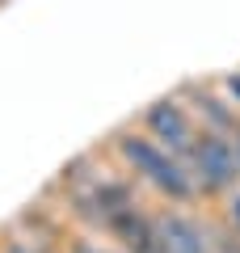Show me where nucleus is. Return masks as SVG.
<instances>
[{
  "label": "nucleus",
  "instance_id": "obj_1",
  "mask_svg": "<svg viewBox=\"0 0 240 253\" xmlns=\"http://www.w3.org/2000/svg\"><path fill=\"white\" fill-rule=\"evenodd\" d=\"M186 165L198 181V194H202V207H223L240 190V161H236V144L232 135L219 131H198L194 148L186 152Z\"/></svg>",
  "mask_w": 240,
  "mask_h": 253
},
{
  "label": "nucleus",
  "instance_id": "obj_2",
  "mask_svg": "<svg viewBox=\"0 0 240 253\" xmlns=\"http://www.w3.org/2000/svg\"><path fill=\"white\" fill-rule=\"evenodd\" d=\"M135 126H139L143 135H152L173 156H186L190 148H194V139H198V123H194V114H190V106L177 97V89L164 93V97H156V101H148V106L135 114Z\"/></svg>",
  "mask_w": 240,
  "mask_h": 253
},
{
  "label": "nucleus",
  "instance_id": "obj_3",
  "mask_svg": "<svg viewBox=\"0 0 240 253\" xmlns=\"http://www.w3.org/2000/svg\"><path fill=\"white\" fill-rule=\"evenodd\" d=\"M160 253H211V215L206 207H156Z\"/></svg>",
  "mask_w": 240,
  "mask_h": 253
},
{
  "label": "nucleus",
  "instance_id": "obj_4",
  "mask_svg": "<svg viewBox=\"0 0 240 253\" xmlns=\"http://www.w3.org/2000/svg\"><path fill=\"white\" fill-rule=\"evenodd\" d=\"M177 97L190 106L198 131H219V135H236L240 126V110L228 101V93L219 89L215 76H198V81L177 84Z\"/></svg>",
  "mask_w": 240,
  "mask_h": 253
},
{
  "label": "nucleus",
  "instance_id": "obj_5",
  "mask_svg": "<svg viewBox=\"0 0 240 253\" xmlns=\"http://www.w3.org/2000/svg\"><path fill=\"white\" fill-rule=\"evenodd\" d=\"M101 148H106V156H110L122 173H131L139 186L160 169V161H164V156H173V152H164L152 135H143L135 123H131V126H118V131H114Z\"/></svg>",
  "mask_w": 240,
  "mask_h": 253
},
{
  "label": "nucleus",
  "instance_id": "obj_6",
  "mask_svg": "<svg viewBox=\"0 0 240 253\" xmlns=\"http://www.w3.org/2000/svg\"><path fill=\"white\" fill-rule=\"evenodd\" d=\"M106 236L122 253H152L156 249V203H139V207L114 215L106 224Z\"/></svg>",
  "mask_w": 240,
  "mask_h": 253
},
{
  "label": "nucleus",
  "instance_id": "obj_7",
  "mask_svg": "<svg viewBox=\"0 0 240 253\" xmlns=\"http://www.w3.org/2000/svg\"><path fill=\"white\" fill-rule=\"evenodd\" d=\"M211 253H240V236L232 232V224L219 211L211 215Z\"/></svg>",
  "mask_w": 240,
  "mask_h": 253
},
{
  "label": "nucleus",
  "instance_id": "obj_8",
  "mask_svg": "<svg viewBox=\"0 0 240 253\" xmlns=\"http://www.w3.org/2000/svg\"><path fill=\"white\" fill-rule=\"evenodd\" d=\"M63 253H118L114 245H101L97 232H84V228H76V232L68 236V245H63Z\"/></svg>",
  "mask_w": 240,
  "mask_h": 253
},
{
  "label": "nucleus",
  "instance_id": "obj_9",
  "mask_svg": "<svg viewBox=\"0 0 240 253\" xmlns=\"http://www.w3.org/2000/svg\"><path fill=\"white\" fill-rule=\"evenodd\" d=\"M0 253H42V249H38V245H30L17 228H9V232L0 236Z\"/></svg>",
  "mask_w": 240,
  "mask_h": 253
},
{
  "label": "nucleus",
  "instance_id": "obj_10",
  "mask_svg": "<svg viewBox=\"0 0 240 253\" xmlns=\"http://www.w3.org/2000/svg\"><path fill=\"white\" fill-rule=\"evenodd\" d=\"M215 81H219V89L228 93V101L240 110V68H232V72H219Z\"/></svg>",
  "mask_w": 240,
  "mask_h": 253
},
{
  "label": "nucleus",
  "instance_id": "obj_11",
  "mask_svg": "<svg viewBox=\"0 0 240 253\" xmlns=\"http://www.w3.org/2000/svg\"><path fill=\"white\" fill-rule=\"evenodd\" d=\"M215 211H219V215H223V219H228V224H232V232L240 236V190H236V194H232L228 203H223V207H215Z\"/></svg>",
  "mask_w": 240,
  "mask_h": 253
},
{
  "label": "nucleus",
  "instance_id": "obj_12",
  "mask_svg": "<svg viewBox=\"0 0 240 253\" xmlns=\"http://www.w3.org/2000/svg\"><path fill=\"white\" fill-rule=\"evenodd\" d=\"M232 144H236V161H240V126H236V135H232Z\"/></svg>",
  "mask_w": 240,
  "mask_h": 253
},
{
  "label": "nucleus",
  "instance_id": "obj_13",
  "mask_svg": "<svg viewBox=\"0 0 240 253\" xmlns=\"http://www.w3.org/2000/svg\"><path fill=\"white\" fill-rule=\"evenodd\" d=\"M4 4H9V0H0V9H4Z\"/></svg>",
  "mask_w": 240,
  "mask_h": 253
}]
</instances>
